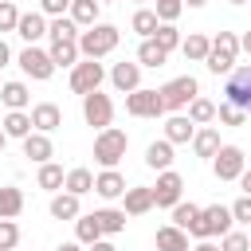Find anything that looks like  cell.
<instances>
[{
  "label": "cell",
  "instance_id": "obj_30",
  "mask_svg": "<svg viewBox=\"0 0 251 251\" xmlns=\"http://www.w3.org/2000/svg\"><path fill=\"white\" fill-rule=\"evenodd\" d=\"M192 149H196V157H212V153L220 149V129H216V126L196 129V133H192Z\"/></svg>",
  "mask_w": 251,
  "mask_h": 251
},
{
  "label": "cell",
  "instance_id": "obj_38",
  "mask_svg": "<svg viewBox=\"0 0 251 251\" xmlns=\"http://www.w3.org/2000/svg\"><path fill=\"white\" fill-rule=\"evenodd\" d=\"M188 118L196 122V126H208V122H216V102H208V98H192L188 102Z\"/></svg>",
  "mask_w": 251,
  "mask_h": 251
},
{
  "label": "cell",
  "instance_id": "obj_37",
  "mask_svg": "<svg viewBox=\"0 0 251 251\" xmlns=\"http://www.w3.org/2000/svg\"><path fill=\"white\" fill-rule=\"evenodd\" d=\"M165 59H169V51H161L153 39H141V47H137V63L141 67H165Z\"/></svg>",
  "mask_w": 251,
  "mask_h": 251
},
{
  "label": "cell",
  "instance_id": "obj_21",
  "mask_svg": "<svg viewBox=\"0 0 251 251\" xmlns=\"http://www.w3.org/2000/svg\"><path fill=\"white\" fill-rule=\"evenodd\" d=\"M0 102H4L8 110H27V106H31V90H27V82H20V78L4 82V86H0Z\"/></svg>",
  "mask_w": 251,
  "mask_h": 251
},
{
  "label": "cell",
  "instance_id": "obj_48",
  "mask_svg": "<svg viewBox=\"0 0 251 251\" xmlns=\"http://www.w3.org/2000/svg\"><path fill=\"white\" fill-rule=\"evenodd\" d=\"M8 63H12V47L0 39V67H8Z\"/></svg>",
  "mask_w": 251,
  "mask_h": 251
},
{
  "label": "cell",
  "instance_id": "obj_40",
  "mask_svg": "<svg viewBox=\"0 0 251 251\" xmlns=\"http://www.w3.org/2000/svg\"><path fill=\"white\" fill-rule=\"evenodd\" d=\"M153 4H157L153 12H157V20H161V24H176V16L184 12V4H180V0H153Z\"/></svg>",
  "mask_w": 251,
  "mask_h": 251
},
{
  "label": "cell",
  "instance_id": "obj_39",
  "mask_svg": "<svg viewBox=\"0 0 251 251\" xmlns=\"http://www.w3.org/2000/svg\"><path fill=\"white\" fill-rule=\"evenodd\" d=\"M196 216H200V204H184V200H176L173 204V224L176 227H184V231H192V224H196Z\"/></svg>",
  "mask_w": 251,
  "mask_h": 251
},
{
  "label": "cell",
  "instance_id": "obj_49",
  "mask_svg": "<svg viewBox=\"0 0 251 251\" xmlns=\"http://www.w3.org/2000/svg\"><path fill=\"white\" fill-rule=\"evenodd\" d=\"M90 251H118L110 239H98V243H90Z\"/></svg>",
  "mask_w": 251,
  "mask_h": 251
},
{
  "label": "cell",
  "instance_id": "obj_5",
  "mask_svg": "<svg viewBox=\"0 0 251 251\" xmlns=\"http://www.w3.org/2000/svg\"><path fill=\"white\" fill-rule=\"evenodd\" d=\"M196 94H200V82H196L192 75H176V78H169V82L161 86V102H165V110H173V114H180Z\"/></svg>",
  "mask_w": 251,
  "mask_h": 251
},
{
  "label": "cell",
  "instance_id": "obj_50",
  "mask_svg": "<svg viewBox=\"0 0 251 251\" xmlns=\"http://www.w3.org/2000/svg\"><path fill=\"white\" fill-rule=\"evenodd\" d=\"M239 51H247V55H251V31H243V35H239Z\"/></svg>",
  "mask_w": 251,
  "mask_h": 251
},
{
  "label": "cell",
  "instance_id": "obj_12",
  "mask_svg": "<svg viewBox=\"0 0 251 251\" xmlns=\"http://www.w3.org/2000/svg\"><path fill=\"white\" fill-rule=\"evenodd\" d=\"M224 102L239 106L243 114H251V67H235L227 86H224Z\"/></svg>",
  "mask_w": 251,
  "mask_h": 251
},
{
  "label": "cell",
  "instance_id": "obj_33",
  "mask_svg": "<svg viewBox=\"0 0 251 251\" xmlns=\"http://www.w3.org/2000/svg\"><path fill=\"white\" fill-rule=\"evenodd\" d=\"M75 239H78L82 247H90V243H98V239H102V227H98L94 212H86V216H78V220H75Z\"/></svg>",
  "mask_w": 251,
  "mask_h": 251
},
{
  "label": "cell",
  "instance_id": "obj_41",
  "mask_svg": "<svg viewBox=\"0 0 251 251\" xmlns=\"http://www.w3.org/2000/svg\"><path fill=\"white\" fill-rule=\"evenodd\" d=\"M243 118H247V114H243L239 106H231V102H220V106H216V122H220V126H243Z\"/></svg>",
  "mask_w": 251,
  "mask_h": 251
},
{
  "label": "cell",
  "instance_id": "obj_35",
  "mask_svg": "<svg viewBox=\"0 0 251 251\" xmlns=\"http://www.w3.org/2000/svg\"><path fill=\"white\" fill-rule=\"evenodd\" d=\"M47 35H51V39H78V24H75L71 16H51Z\"/></svg>",
  "mask_w": 251,
  "mask_h": 251
},
{
  "label": "cell",
  "instance_id": "obj_2",
  "mask_svg": "<svg viewBox=\"0 0 251 251\" xmlns=\"http://www.w3.org/2000/svg\"><path fill=\"white\" fill-rule=\"evenodd\" d=\"M235 59H239V35H235V31H216L204 67H208L212 75H231V71H235Z\"/></svg>",
  "mask_w": 251,
  "mask_h": 251
},
{
  "label": "cell",
  "instance_id": "obj_18",
  "mask_svg": "<svg viewBox=\"0 0 251 251\" xmlns=\"http://www.w3.org/2000/svg\"><path fill=\"white\" fill-rule=\"evenodd\" d=\"M94 192H98L102 200H122V192H126V176H122L118 169H102V173L94 176Z\"/></svg>",
  "mask_w": 251,
  "mask_h": 251
},
{
  "label": "cell",
  "instance_id": "obj_29",
  "mask_svg": "<svg viewBox=\"0 0 251 251\" xmlns=\"http://www.w3.org/2000/svg\"><path fill=\"white\" fill-rule=\"evenodd\" d=\"M24 212V192L16 184H4L0 188V220H16Z\"/></svg>",
  "mask_w": 251,
  "mask_h": 251
},
{
  "label": "cell",
  "instance_id": "obj_23",
  "mask_svg": "<svg viewBox=\"0 0 251 251\" xmlns=\"http://www.w3.org/2000/svg\"><path fill=\"white\" fill-rule=\"evenodd\" d=\"M0 129H4L8 137H20V141H24V137L31 133V114H27V110H8L4 122H0Z\"/></svg>",
  "mask_w": 251,
  "mask_h": 251
},
{
  "label": "cell",
  "instance_id": "obj_28",
  "mask_svg": "<svg viewBox=\"0 0 251 251\" xmlns=\"http://www.w3.org/2000/svg\"><path fill=\"white\" fill-rule=\"evenodd\" d=\"M98 0H71V8H67V16L78 24V27H90V24H98Z\"/></svg>",
  "mask_w": 251,
  "mask_h": 251
},
{
  "label": "cell",
  "instance_id": "obj_27",
  "mask_svg": "<svg viewBox=\"0 0 251 251\" xmlns=\"http://www.w3.org/2000/svg\"><path fill=\"white\" fill-rule=\"evenodd\" d=\"M94 220H98L102 235H122V231H126V212H122V208H98Z\"/></svg>",
  "mask_w": 251,
  "mask_h": 251
},
{
  "label": "cell",
  "instance_id": "obj_8",
  "mask_svg": "<svg viewBox=\"0 0 251 251\" xmlns=\"http://www.w3.org/2000/svg\"><path fill=\"white\" fill-rule=\"evenodd\" d=\"M243 169H247V157H243L239 145H220V149L212 153V173H216V180H239Z\"/></svg>",
  "mask_w": 251,
  "mask_h": 251
},
{
  "label": "cell",
  "instance_id": "obj_13",
  "mask_svg": "<svg viewBox=\"0 0 251 251\" xmlns=\"http://www.w3.org/2000/svg\"><path fill=\"white\" fill-rule=\"evenodd\" d=\"M27 114H31V129H39V133H55L63 126V110L55 102H35Z\"/></svg>",
  "mask_w": 251,
  "mask_h": 251
},
{
  "label": "cell",
  "instance_id": "obj_4",
  "mask_svg": "<svg viewBox=\"0 0 251 251\" xmlns=\"http://www.w3.org/2000/svg\"><path fill=\"white\" fill-rule=\"evenodd\" d=\"M231 208L227 204H208V208H200V216H196V224H192V239H212V235H224V231H231Z\"/></svg>",
  "mask_w": 251,
  "mask_h": 251
},
{
  "label": "cell",
  "instance_id": "obj_36",
  "mask_svg": "<svg viewBox=\"0 0 251 251\" xmlns=\"http://www.w3.org/2000/svg\"><path fill=\"white\" fill-rule=\"evenodd\" d=\"M161 51H176L180 47V31H176V24H157V31L149 35Z\"/></svg>",
  "mask_w": 251,
  "mask_h": 251
},
{
  "label": "cell",
  "instance_id": "obj_45",
  "mask_svg": "<svg viewBox=\"0 0 251 251\" xmlns=\"http://www.w3.org/2000/svg\"><path fill=\"white\" fill-rule=\"evenodd\" d=\"M231 220H235V224H251V196H247V192L231 204Z\"/></svg>",
  "mask_w": 251,
  "mask_h": 251
},
{
  "label": "cell",
  "instance_id": "obj_20",
  "mask_svg": "<svg viewBox=\"0 0 251 251\" xmlns=\"http://www.w3.org/2000/svg\"><path fill=\"white\" fill-rule=\"evenodd\" d=\"M192 133H196V122H192L188 114H173V118L165 122V141H173V145L192 141Z\"/></svg>",
  "mask_w": 251,
  "mask_h": 251
},
{
  "label": "cell",
  "instance_id": "obj_52",
  "mask_svg": "<svg viewBox=\"0 0 251 251\" xmlns=\"http://www.w3.org/2000/svg\"><path fill=\"white\" fill-rule=\"evenodd\" d=\"M55 251H82V243H78V239H71V243H59Z\"/></svg>",
  "mask_w": 251,
  "mask_h": 251
},
{
  "label": "cell",
  "instance_id": "obj_19",
  "mask_svg": "<svg viewBox=\"0 0 251 251\" xmlns=\"http://www.w3.org/2000/svg\"><path fill=\"white\" fill-rule=\"evenodd\" d=\"M47 55H51L55 71H59V67H75V63L82 59V55H78V39H51Z\"/></svg>",
  "mask_w": 251,
  "mask_h": 251
},
{
  "label": "cell",
  "instance_id": "obj_11",
  "mask_svg": "<svg viewBox=\"0 0 251 251\" xmlns=\"http://www.w3.org/2000/svg\"><path fill=\"white\" fill-rule=\"evenodd\" d=\"M82 118H86V126L106 129V126L114 122V102H110V94H102V90L82 94Z\"/></svg>",
  "mask_w": 251,
  "mask_h": 251
},
{
  "label": "cell",
  "instance_id": "obj_22",
  "mask_svg": "<svg viewBox=\"0 0 251 251\" xmlns=\"http://www.w3.org/2000/svg\"><path fill=\"white\" fill-rule=\"evenodd\" d=\"M157 251H188V231L176 224L157 227Z\"/></svg>",
  "mask_w": 251,
  "mask_h": 251
},
{
  "label": "cell",
  "instance_id": "obj_54",
  "mask_svg": "<svg viewBox=\"0 0 251 251\" xmlns=\"http://www.w3.org/2000/svg\"><path fill=\"white\" fill-rule=\"evenodd\" d=\"M4 145H8V133H4V129H0V153H4Z\"/></svg>",
  "mask_w": 251,
  "mask_h": 251
},
{
  "label": "cell",
  "instance_id": "obj_55",
  "mask_svg": "<svg viewBox=\"0 0 251 251\" xmlns=\"http://www.w3.org/2000/svg\"><path fill=\"white\" fill-rule=\"evenodd\" d=\"M227 4H247V0H227Z\"/></svg>",
  "mask_w": 251,
  "mask_h": 251
},
{
  "label": "cell",
  "instance_id": "obj_3",
  "mask_svg": "<svg viewBox=\"0 0 251 251\" xmlns=\"http://www.w3.org/2000/svg\"><path fill=\"white\" fill-rule=\"evenodd\" d=\"M126 149H129V133L126 129H118V126L98 129V137H94V161L102 169H118V161L126 157Z\"/></svg>",
  "mask_w": 251,
  "mask_h": 251
},
{
  "label": "cell",
  "instance_id": "obj_59",
  "mask_svg": "<svg viewBox=\"0 0 251 251\" xmlns=\"http://www.w3.org/2000/svg\"><path fill=\"white\" fill-rule=\"evenodd\" d=\"M12 251H16V247H12Z\"/></svg>",
  "mask_w": 251,
  "mask_h": 251
},
{
  "label": "cell",
  "instance_id": "obj_58",
  "mask_svg": "<svg viewBox=\"0 0 251 251\" xmlns=\"http://www.w3.org/2000/svg\"><path fill=\"white\" fill-rule=\"evenodd\" d=\"M0 86H4V82H0Z\"/></svg>",
  "mask_w": 251,
  "mask_h": 251
},
{
  "label": "cell",
  "instance_id": "obj_7",
  "mask_svg": "<svg viewBox=\"0 0 251 251\" xmlns=\"http://www.w3.org/2000/svg\"><path fill=\"white\" fill-rule=\"evenodd\" d=\"M102 78H106V67L98 59H78L71 67V90L75 94H90V90H102Z\"/></svg>",
  "mask_w": 251,
  "mask_h": 251
},
{
  "label": "cell",
  "instance_id": "obj_32",
  "mask_svg": "<svg viewBox=\"0 0 251 251\" xmlns=\"http://www.w3.org/2000/svg\"><path fill=\"white\" fill-rule=\"evenodd\" d=\"M63 188L75 192V196H86V192H94V173L90 169H71L63 176Z\"/></svg>",
  "mask_w": 251,
  "mask_h": 251
},
{
  "label": "cell",
  "instance_id": "obj_57",
  "mask_svg": "<svg viewBox=\"0 0 251 251\" xmlns=\"http://www.w3.org/2000/svg\"><path fill=\"white\" fill-rule=\"evenodd\" d=\"M137 4H145V0H137Z\"/></svg>",
  "mask_w": 251,
  "mask_h": 251
},
{
  "label": "cell",
  "instance_id": "obj_43",
  "mask_svg": "<svg viewBox=\"0 0 251 251\" xmlns=\"http://www.w3.org/2000/svg\"><path fill=\"white\" fill-rule=\"evenodd\" d=\"M220 251H251V239L243 231H224L220 235Z\"/></svg>",
  "mask_w": 251,
  "mask_h": 251
},
{
  "label": "cell",
  "instance_id": "obj_42",
  "mask_svg": "<svg viewBox=\"0 0 251 251\" xmlns=\"http://www.w3.org/2000/svg\"><path fill=\"white\" fill-rule=\"evenodd\" d=\"M20 247V224L16 220H0V251Z\"/></svg>",
  "mask_w": 251,
  "mask_h": 251
},
{
  "label": "cell",
  "instance_id": "obj_53",
  "mask_svg": "<svg viewBox=\"0 0 251 251\" xmlns=\"http://www.w3.org/2000/svg\"><path fill=\"white\" fill-rule=\"evenodd\" d=\"M180 4H188V8H204L208 0H180Z\"/></svg>",
  "mask_w": 251,
  "mask_h": 251
},
{
  "label": "cell",
  "instance_id": "obj_9",
  "mask_svg": "<svg viewBox=\"0 0 251 251\" xmlns=\"http://www.w3.org/2000/svg\"><path fill=\"white\" fill-rule=\"evenodd\" d=\"M126 114H133V118H161V114H165L161 90H145V86L129 90V94H126Z\"/></svg>",
  "mask_w": 251,
  "mask_h": 251
},
{
  "label": "cell",
  "instance_id": "obj_46",
  "mask_svg": "<svg viewBox=\"0 0 251 251\" xmlns=\"http://www.w3.org/2000/svg\"><path fill=\"white\" fill-rule=\"evenodd\" d=\"M67 8H71V0H39L43 16H67Z\"/></svg>",
  "mask_w": 251,
  "mask_h": 251
},
{
  "label": "cell",
  "instance_id": "obj_26",
  "mask_svg": "<svg viewBox=\"0 0 251 251\" xmlns=\"http://www.w3.org/2000/svg\"><path fill=\"white\" fill-rule=\"evenodd\" d=\"M208 47H212V39H208L204 31H192L188 39H180V51H184L188 63H204V59H208Z\"/></svg>",
  "mask_w": 251,
  "mask_h": 251
},
{
  "label": "cell",
  "instance_id": "obj_56",
  "mask_svg": "<svg viewBox=\"0 0 251 251\" xmlns=\"http://www.w3.org/2000/svg\"><path fill=\"white\" fill-rule=\"evenodd\" d=\"M98 4H114V0H98Z\"/></svg>",
  "mask_w": 251,
  "mask_h": 251
},
{
  "label": "cell",
  "instance_id": "obj_47",
  "mask_svg": "<svg viewBox=\"0 0 251 251\" xmlns=\"http://www.w3.org/2000/svg\"><path fill=\"white\" fill-rule=\"evenodd\" d=\"M239 188L251 196V169H243V173H239Z\"/></svg>",
  "mask_w": 251,
  "mask_h": 251
},
{
  "label": "cell",
  "instance_id": "obj_14",
  "mask_svg": "<svg viewBox=\"0 0 251 251\" xmlns=\"http://www.w3.org/2000/svg\"><path fill=\"white\" fill-rule=\"evenodd\" d=\"M110 82H114V90H122V94H129V90H137L141 86V63H114L110 67Z\"/></svg>",
  "mask_w": 251,
  "mask_h": 251
},
{
  "label": "cell",
  "instance_id": "obj_51",
  "mask_svg": "<svg viewBox=\"0 0 251 251\" xmlns=\"http://www.w3.org/2000/svg\"><path fill=\"white\" fill-rule=\"evenodd\" d=\"M192 251H220V247H216V243H212V239H200V243H196V247H192Z\"/></svg>",
  "mask_w": 251,
  "mask_h": 251
},
{
  "label": "cell",
  "instance_id": "obj_6",
  "mask_svg": "<svg viewBox=\"0 0 251 251\" xmlns=\"http://www.w3.org/2000/svg\"><path fill=\"white\" fill-rule=\"evenodd\" d=\"M16 63H20V71H24L27 78H35V82H47V78L55 75V63H51V55H47L43 47H35V43H27V47L16 55Z\"/></svg>",
  "mask_w": 251,
  "mask_h": 251
},
{
  "label": "cell",
  "instance_id": "obj_34",
  "mask_svg": "<svg viewBox=\"0 0 251 251\" xmlns=\"http://www.w3.org/2000/svg\"><path fill=\"white\" fill-rule=\"evenodd\" d=\"M157 24H161V20H157V12H153V8H137V12H133V20H129V27H133L141 39H149V35L157 31Z\"/></svg>",
  "mask_w": 251,
  "mask_h": 251
},
{
  "label": "cell",
  "instance_id": "obj_44",
  "mask_svg": "<svg viewBox=\"0 0 251 251\" xmlns=\"http://www.w3.org/2000/svg\"><path fill=\"white\" fill-rule=\"evenodd\" d=\"M16 24H20L16 0H0V31H16Z\"/></svg>",
  "mask_w": 251,
  "mask_h": 251
},
{
  "label": "cell",
  "instance_id": "obj_25",
  "mask_svg": "<svg viewBox=\"0 0 251 251\" xmlns=\"http://www.w3.org/2000/svg\"><path fill=\"white\" fill-rule=\"evenodd\" d=\"M51 216H55V220H78V216H82L78 196H75V192H55V196H51Z\"/></svg>",
  "mask_w": 251,
  "mask_h": 251
},
{
  "label": "cell",
  "instance_id": "obj_15",
  "mask_svg": "<svg viewBox=\"0 0 251 251\" xmlns=\"http://www.w3.org/2000/svg\"><path fill=\"white\" fill-rule=\"evenodd\" d=\"M16 35H20L24 43H39V39L47 35V16H43V12H20Z\"/></svg>",
  "mask_w": 251,
  "mask_h": 251
},
{
  "label": "cell",
  "instance_id": "obj_24",
  "mask_svg": "<svg viewBox=\"0 0 251 251\" xmlns=\"http://www.w3.org/2000/svg\"><path fill=\"white\" fill-rule=\"evenodd\" d=\"M145 165L157 169V173H161V169H173V141H165V137H161V141H149V149H145Z\"/></svg>",
  "mask_w": 251,
  "mask_h": 251
},
{
  "label": "cell",
  "instance_id": "obj_31",
  "mask_svg": "<svg viewBox=\"0 0 251 251\" xmlns=\"http://www.w3.org/2000/svg\"><path fill=\"white\" fill-rule=\"evenodd\" d=\"M63 176H67V173H63V165L43 161V165H39V173H35V184H39V188H47V192H59V188H63Z\"/></svg>",
  "mask_w": 251,
  "mask_h": 251
},
{
  "label": "cell",
  "instance_id": "obj_10",
  "mask_svg": "<svg viewBox=\"0 0 251 251\" xmlns=\"http://www.w3.org/2000/svg\"><path fill=\"white\" fill-rule=\"evenodd\" d=\"M184 196V176L176 169H161L157 184H153V208H173Z\"/></svg>",
  "mask_w": 251,
  "mask_h": 251
},
{
  "label": "cell",
  "instance_id": "obj_16",
  "mask_svg": "<svg viewBox=\"0 0 251 251\" xmlns=\"http://www.w3.org/2000/svg\"><path fill=\"white\" fill-rule=\"evenodd\" d=\"M24 157H27V161H35V165H43V161H51V157H55V145H51V133H39V129H31V133L24 137Z\"/></svg>",
  "mask_w": 251,
  "mask_h": 251
},
{
  "label": "cell",
  "instance_id": "obj_17",
  "mask_svg": "<svg viewBox=\"0 0 251 251\" xmlns=\"http://www.w3.org/2000/svg\"><path fill=\"white\" fill-rule=\"evenodd\" d=\"M149 208H153V188L133 184V188L122 192V212H126V216H145Z\"/></svg>",
  "mask_w": 251,
  "mask_h": 251
},
{
  "label": "cell",
  "instance_id": "obj_1",
  "mask_svg": "<svg viewBox=\"0 0 251 251\" xmlns=\"http://www.w3.org/2000/svg\"><path fill=\"white\" fill-rule=\"evenodd\" d=\"M118 39H122V31H118L114 24H90V27L78 31V55L102 59V55H110V51L118 47Z\"/></svg>",
  "mask_w": 251,
  "mask_h": 251
}]
</instances>
